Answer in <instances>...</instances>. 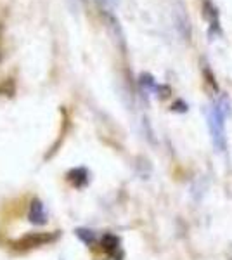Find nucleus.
<instances>
[{
	"instance_id": "obj_3",
	"label": "nucleus",
	"mask_w": 232,
	"mask_h": 260,
	"mask_svg": "<svg viewBox=\"0 0 232 260\" xmlns=\"http://www.w3.org/2000/svg\"><path fill=\"white\" fill-rule=\"evenodd\" d=\"M203 14H205L206 21H208V37L210 39H215V37L222 35L220 14H218V9L215 7L213 2L205 0L203 2Z\"/></svg>"
},
{
	"instance_id": "obj_4",
	"label": "nucleus",
	"mask_w": 232,
	"mask_h": 260,
	"mask_svg": "<svg viewBox=\"0 0 232 260\" xmlns=\"http://www.w3.org/2000/svg\"><path fill=\"white\" fill-rule=\"evenodd\" d=\"M28 220L35 225H44L47 222V212H45V207L40 200H31L28 208Z\"/></svg>"
},
{
	"instance_id": "obj_8",
	"label": "nucleus",
	"mask_w": 232,
	"mask_h": 260,
	"mask_svg": "<svg viewBox=\"0 0 232 260\" xmlns=\"http://www.w3.org/2000/svg\"><path fill=\"white\" fill-rule=\"evenodd\" d=\"M77 236L85 243V245H94L95 243V233L90 229H77Z\"/></svg>"
},
{
	"instance_id": "obj_1",
	"label": "nucleus",
	"mask_w": 232,
	"mask_h": 260,
	"mask_svg": "<svg viewBox=\"0 0 232 260\" xmlns=\"http://www.w3.org/2000/svg\"><path fill=\"white\" fill-rule=\"evenodd\" d=\"M230 101L227 95H222L208 110V128L213 146L218 151H225V116L229 115Z\"/></svg>"
},
{
	"instance_id": "obj_7",
	"label": "nucleus",
	"mask_w": 232,
	"mask_h": 260,
	"mask_svg": "<svg viewBox=\"0 0 232 260\" xmlns=\"http://www.w3.org/2000/svg\"><path fill=\"white\" fill-rule=\"evenodd\" d=\"M68 180L73 184L75 187H83L87 186L88 182V172L83 167H78V169H73L68 172Z\"/></svg>"
},
{
	"instance_id": "obj_6",
	"label": "nucleus",
	"mask_w": 232,
	"mask_h": 260,
	"mask_svg": "<svg viewBox=\"0 0 232 260\" xmlns=\"http://www.w3.org/2000/svg\"><path fill=\"white\" fill-rule=\"evenodd\" d=\"M101 246H103V250L108 251L113 258L120 260L121 257H123L121 248H120V238L115 236V234H104L103 240H101Z\"/></svg>"
},
{
	"instance_id": "obj_5",
	"label": "nucleus",
	"mask_w": 232,
	"mask_h": 260,
	"mask_svg": "<svg viewBox=\"0 0 232 260\" xmlns=\"http://www.w3.org/2000/svg\"><path fill=\"white\" fill-rule=\"evenodd\" d=\"M175 26L179 30V35L182 37L184 40L191 39V21L187 18V12H185L182 4H179V9L175 11Z\"/></svg>"
},
{
	"instance_id": "obj_9",
	"label": "nucleus",
	"mask_w": 232,
	"mask_h": 260,
	"mask_svg": "<svg viewBox=\"0 0 232 260\" xmlns=\"http://www.w3.org/2000/svg\"><path fill=\"white\" fill-rule=\"evenodd\" d=\"M97 2H99V6L103 7L106 12H111L118 6V2H120V0H97Z\"/></svg>"
},
{
	"instance_id": "obj_2",
	"label": "nucleus",
	"mask_w": 232,
	"mask_h": 260,
	"mask_svg": "<svg viewBox=\"0 0 232 260\" xmlns=\"http://www.w3.org/2000/svg\"><path fill=\"white\" fill-rule=\"evenodd\" d=\"M57 238V233H29L26 236L19 238L18 241L12 245L14 250H33V248H39V246L49 245Z\"/></svg>"
}]
</instances>
